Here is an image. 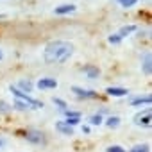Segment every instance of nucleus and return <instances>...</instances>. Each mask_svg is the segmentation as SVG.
<instances>
[{"label":"nucleus","instance_id":"nucleus-1","mask_svg":"<svg viewBox=\"0 0 152 152\" xmlns=\"http://www.w3.org/2000/svg\"><path fill=\"white\" fill-rule=\"evenodd\" d=\"M72 54H73V45L70 41L56 39V41L47 43L43 50V59L48 64H63L72 57Z\"/></svg>","mask_w":152,"mask_h":152},{"label":"nucleus","instance_id":"nucleus-2","mask_svg":"<svg viewBox=\"0 0 152 152\" xmlns=\"http://www.w3.org/2000/svg\"><path fill=\"white\" fill-rule=\"evenodd\" d=\"M9 90H11V93H13V95H15L18 100H23V102H27V104H29V107H32V109H41V107H43V102H39V100H34V99H32V97H29L27 93L20 91L16 86H11Z\"/></svg>","mask_w":152,"mask_h":152},{"label":"nucleus","instance_id":"nucleus-3","mask_svg":"<svg viewBox=\"0 0 152 152\" xmlns=\"http://www.w3.org/2000/svg\"><path fill=\"white\" fill-rule=\"evenodd\" d=\"M25 140L34 143V145H41V143H45V134L41 131H38V129H29L25 132Z\"/></svg>","mask_w":152,"mask_h":152},{"label":"nucleus","instance_id":"nucleus-4","mask_svg":"<svg viewBox=\"0 0 152 152\" xmlns=\"http://www.w3.org/2000/svg\"><path fill=\"white\" fill-rule=\"evenodd\" d=\"M150 122H152V116H150V109H148V107H147V109H143L141 113H138V115L134 116V124H136V125L148 127V125H150Z\"/></svg>","mask_w":152,"mask_h":152},{"label":"nucleus","instance_id":"nucleus-5","mask_svg":"<svg viewBox=\"0 0 152 152\" xmlns=\"http://www.w3.org/2000/svg\"><path fill=\"white\" fill-rule=\"evenodd\" d=\"M72 91L77 95L79 99H97V97H99V93H95L93 90H83V88H79V86H73Z\"/></svg>","mask_w":152,"mask_h":152},{"label":"nucleus","instance_id":"nucleus-6","mask_svg":"<svg viewBox=\"0 0 152 152\" xmlns=\"http://www.w3.org/2000/svg\"><path fill=\"white\" fill-rule=\"evenodd\" d=\"M36 86H38L39 90H56V88H57V81L52 79V77H43V79L38 81Z\"/></svg>","mask_w":152,"mask_h":152},{"label":"nucleus","instance_id":"nucleus-7","mask_svg":"<svg viewBox=\"0 0 152 152\" xmlns=\"http://www.w3.org/2000/svg\"><path fill=\"white\" fill-rule=\"evenodd\" d=\"M84 73L88 75V79H99L100 70H99V66H95V64H86V66H84Z\"/></svg>","mask_w":152,"mask_h":152},{"label":"nucleus","instance_id":"nucleus-8","mask_svg":"<svg viewBox=\"0 0 152 152\" xmlns=\"http://www.w3.org/2000/svg\"><path fill=\"white\" fill-rule=\"evenodd\" d=\"M56 131H59V132L64 134V136H72V134H73V127L66 125L64 122H57V124H56Z\"/></svg>","mask_w":152,"mask_h":152},{"label":"nucleus","instance_id":"nucleus-9","mask_svg":"<svg viewBox=\"0 0 152 152\" xmlns=\"http://www.w3.org/2000/svg\"><path fill=\"white\" fill-rule=\"evenodd\" d=\"M73 11H75V6L73 4H63V6H59V7L54 9L56 15H68V13H73Z\"/></svg>","mask_w":152,"mask_h":152},{"label":"nucleus","instance_id":"nucleus-10","mask_svg":"<svg viewBox=\"0 0 152 152\" xmlns=\"http://www.w3.org/2000/svg\"><path fill=\"white\" fill-rule=\"evenodd\" d=\"M143 73L145 75H150L152 73V56L150 54H145L143 56Z\"/></svg>","mask_w":152,"mask_h":152},{"label":"nucleus","instance_id":"nucleus-11","mask_svg":"<svg viewBox=\"0 0 152 152\" xmlns=\"http://www.w3.org/2000/svg\"><path fill=\"white\" fill-rule=\"evenodd\" d=\"M16 88H18L20 91H23V93H31V91H32V88H34V84H32L29 79H27V81H25V79H22V81L18 83V86H16Z\"/></svg>","mask_w":152,"mask_h":152},{"label":"nucleus","instance_id":"nucleus-12","mask_svg":"<svg viewBox=\"0 0 152 152\" xmlns=\"http://www.w3.org/2000/svg\"><path fill=\"white\" fill-rule=\"evenodd\" d=\"M106 93H107V95H111V97H125L129 91H127L125 88H107V90H106Z\"/></svg>","mask_w":152,"mask_h":152},{"label":"nucleus","instance_id":"nucleus-13","mask_svg":"<svg viewBox=\"0 0 152 152\" xmlns=\"http://www.w3.org/2000/svg\"><path fill=\"white\" fill-rule=\"evenodd\" d=\"M150 102H152V97L150 95H145V97H138V99H132V106H141V104H145V106H150Z\"/></svg>","mask_w":152,"mask_h":152},{"label":"nucleus","instance_id":"nucleus-14","mask_svg":"<svg viewBox=\"0 0 152 152\" xmlns=\"http://www.w3.org/2000/svg\"><path fill=\"white\" fill-rule=\"evenodd\" d=\"M134 31H136V27H134V25H124V27H122V29H120V31H118L116 34H118V36H120V38L124 39L125 36H129V34H132Z\"/></svg>","mask_w":152,"mask_h":152},{"label":"nucleus","instance_id":"nucleus-15","mask_svg":"<svg viewBox=\"0 0 152 152\" xmlns=\"http://www.w3.org/2000/svg\"><path fill=\"white\" fill-rule=\"evenodd\" d=\"M106 125H107L109 129H116V127L120 125V118H118V116H109V118L106 120Z\"/></svg>","mask_w":152,"mask_h":152},{"label":"nucleus","instance_id":"nucleus-16","mask_svg":"<svg viewBox=\"0 0 152 152\" xmlns=\"http://www.w3.org/2000/svg\"><path fill=\"white\" fill-rule=\"evenodd\" d=\"M150 150V147L147 145V143H143V145H136V147H132L129 152H148Z\"/></svg>","mask_w":152,"mask_h":152},{"label":"nucleus","instance_id":"nucleus-17","mask_svg":"<svg viewBox=\"0 0 152 152\" xmlns=\"http://www.w3.org/2000/svg\"><path fill=\"white\" fill-rule=\"evenodd\" d=\"M116 2L122 6V7H125V9H129V7H132V6H136V2L138 0H116Z\"/></svg>","mask_w":152,"mask_h":152},{"label":"nucleus","instance_id":"nucleus-18","mask_svg":"<svg viewBox=\"0 0 152 152\" xmlns=\"http://www.w3.org/2000/svg\"><path fill=\"white\" fill-rule=\"evenodd\" d=\"M79 122H81V116H68V118L64 120V124H66V125H70V127L77 125Z\"/></svg>","mask_w":152,"mask_h":152},{"label":"nucleus","instance_id":"nucleus-19","mask_svg":"<svg viewBox=\"0 0 152 152\" xmlns=\"http://www.w3.org/2000/svg\"><path fill=\"white\" fill-rule=\"evenodd\" d=\"M15 107H16V109H20V111H25V109H29V104H27V102H23V100H18V99H16Z\"/></svg>","mask_w":152,"mask_h":152},{"label":"nucleus","instance_id":"nucleus-20","mask_svg":"<svg viewBox=\"0 0 152 152\" xmlns=\"http://www.w3.org/2000/svg\"><path fill=\"white\" fill-rule=\"evenodd\" d=\"M13 109V106H9L7 102H4V100H0V113H9Z\"/></svg>","mask_w":152,"mask_h":152},{"label":"nucleus","instance_id":"nucleus-21","mask_svg":"<svg viewBox=\"0 0 152 152\" xmlns=\"http://www.w3.org/2000/svg\"><path fill=\"white\" fill-rule=\"evenodd\" d=\"M102 122H104V120H102L100 115H93V116L90 118V124H91V125H100Z\"/></svg>","mask_w":152,"mask_h":152},{"label":"nucleus","instance_id":"nucleus-22","mask_svg":"<svg viewBox=\"0 0 152 152\" xmlns=\"http://www.w3.org/2000/svg\"><path fill=\"white\" fill-rule=\"evenodd\" d=\"M107 41H109V43H111V45H118V43H120V41H122V38H120V36H118V34H111V36H109V38H107Z\"/></svg>","mask_w":152,"mask_h":152},{"label":"nucleus","instance_id":"nucleus-23","mask_svg":"<svg viewBox=\"0 0 152 152\" xmlns=\"http://www.w3.org/2000/svg\"><path fill=\"white\" fill-rule=\"evenodd\" d=\"M52 102H54L59 109H63V111L66 109V102H64V100H61V99H52Z\"/></svg>","mask_w":152,"mask_h":152},{"label":"nucleus","instance_id":"nucleus-24","mask_svg":"<svg viewBox=\"0 0 152 152\" xmlns=\"http://www.w3.org/2000/svg\"><path fill=\"white\" fill-rule=\"evenodd\" d=\"M106 150H107V152H127V150H125V148H122L120 145H111V147H107Z\"/></svg>","mask_w":152,"mask_h":152},{"label":"nucleus","instance_id":"nucleus-25","mask_svg":"<svg viewBox=\"0 0 152 152\" xmlns=\"http://www.w3.org/2000/svg\"><path fill=\"white\" fill-rule=\"evenodd\" d=\"M2 57H4V54H2V50H0V59H2Z\"/></svg>","mask_w":152,"mask_h":152}]
</instances>
